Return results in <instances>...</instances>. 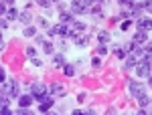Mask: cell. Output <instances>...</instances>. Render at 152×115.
<instances>
[{
	"mask_svg": "<svg viewBox=\"0 0 152 115\" xmlns=\"http://www.w3.org/2000/svg\"><path fill=\"white\" fill-rule=\"evenodd\" d=\"M136 73H138V77H148L150 75V57L148 55H144V59L136 65Z\"/></svg>",
	"mask_w": 152,
	"mask_h": 115,
	"instance_id": "cell-1",
	"label": "cell"
},
{
	"mask_svg": "<svg viewBox=\"0 0 152 115\" xmlns=\"http://www.w3.org/2000/svg\"><path fill=\"white\" fill-rule=\"evenodd\" d=\"M43 115H55V113H53V111H47V113H43Z\"/></svg>",
	"mask_w": 152,
	"mask_h": 115,
	"instance_id": "cell-43",
	"label": "cell"
},
{
	"mask_svg": "<svg viewBox=\"0 0 152 115\" xmlns=\"http://www.w3.org/2000/svg\"><path fill=\"white\" fill-rule=\"evenodd\" d=\"M114 53H116V57H120V59H124V57H126V53H124L122 48H116Z\"/></svg>",
	"mask_w": 152,
	"mask_h": 115,
	"instance_id": "cell-30",
	"label": "cell"
},
{
	"mask_svg": "<svg viewBox=\"0 0 152 115\" xmlns=\"http://www.w3.org/2000/svg\"><path fill=\"white\" fill-rule=\"evenodd\" d=\"M138 101H140V107H146V105L150 103V101H148V97H146V95H144V97H140V99H138Z\"/></svg>",
	"mask_w": 152,
	"mask_h": 115,
	"instance_id": "cell-27",
	"label": "cell"
},
{
	"mask_svg": "<svg viewBox=\"0 0 152 115\" xmlns=\"http://www.w3.org/2000/svg\"><path fill=\"white\" fill-rule=\"evenodd\" d=\"M126 67H136V55H134V53H130L128 55V61H126Z\"/></svg>",
	"mask_w": 152,
	"mask_h": 115,
	"instance_id": "cell-17",
	"label": "cell"
},
{
	"mask_svg": "<svg viewBox=\"0 0 152 115\" xmlns=\"http://www.w3.org/2000/svg\"><path fill=\"white\" fill-rule=\"evenodd\" d=\"M128 91H130V95H132V97L140 99V97H144L146 87H144L142 83H138V81H130V83H128Z\"/></svg>",
	"mask_w": 152,
	"mask_h": 115,
	"instance_id": "cell-2",
	"label": "cell"
},
{
	"mask_svg": "<svg viewBox=\"0 0 152 115\" xmlns=\"http://www.w3.org/2000/svg\"><path fill=\"white\" fill-rule=\"evenodd\" d=\"M136 115H146V111H144V109H140V111H138Z\"/></svg>",
	"mask_w": 152,
	"mask_h": 115,
	"instance_id": "cell-41",
	"label": "cell"
},
{
	"mask_svg": "<svg viewBox=\"0 0 152 115\" xmlns=\"http://www.w3.org/2000/svg\"><path fill=\"white\" fill-rule=\"evenodd\" d=\"M39 4H41L43 8H47V6H51V4H53V2H51V0H39Z\"/></svg>",
	"mask_w": 152,
	"mask_h": 115,
	"instance_id": "cell-29",
	"label": "cell"
},
{
	"mask_svg": "<svg viewBox=\"0 0 152 115\" xmlns=\"http://www.w3.org/2000/svg\"><path fill=\"white\" fill-rule=\"evenodd\" d=\"M47 91H49V87L43 85V83H33V85H31V95H33L35 99H41L43 95H47Z\"/></svg>",
	"mask_w": 152,
	"mask_h": 115,
	"instance_id": "cell-4",
	"label": "cell"
},
{
	"mask_svg": "<svg viewBox=\"0 0 152 115\" xmlns=\"http://www.w3.org/2000/svg\"><path fill=\"white\" fill-rule=\"evenodd\" d=\"M18 18H20L23 22H28V20H31V12H28V10H23L20 14H18Z\"/></svg>",
	"mask_w": 152,
	"mask_h": 115,
	"instance_id": "cell-20",
	"label": "cell"
},
{
	"mask_svg": "<svg viewBox=\"0 0 152 115\" xmlns=\"http://www.w3.org/2000/svg\"><path fill=\"white\" fill-rule=\"evenodd\" d=\"M2 48H4V38L0 36V51H2Z\"/></svg>",
	"mask_w": 152,
	"mask_h": 115,
	"instance_id": "cell-38",
	"label": "cell"
},
{
	"mask_svg": "<svg viewBox=\"0 0 152 115\" xmlns=\"http://www.w3.org/2000/svg\"><path fill=\"white\" fill-rule=\"evenodd\" d=\"M132 43L136 46H142L144 43H146V33H142V30H138L136 35H134V38H132Z\"/></svg>",
	"mask_w": 152,
	"mask_h": 115,
	"instance_id": "cell-11",
	"label": "cell"
},
{
	"mask_svg": "<svg viewBox=\"0 0 152 115\" xmlns=\"http://www.w3.org/2000/svg\"><path fill=\"white\" fill-rule=\"evenodd\" d=\"M35 35H37V28H33V26L24 28V36H35Z\"/></svg>",
	"mask_w": 152,
	"mask_h": 115,
	"instance_id": "cell-21",
	"label": "cell"
},
{
	"mask_svg": "<svg viewBox=\"0 0 152 115\" xmlns=\"http://www.w3.org/2000/svg\"><path fill=\"white\" fill-rule=\"evenodd\" d=\"M33 103V95H18V105L20 109H28Z\"/></svg>",
	"mask_w": 152,
	"mask_h": 115,
	"instance_id": "cell-7",
	"label": "cell"
},
{
	"mask_svg": "<svg viewBox=\"0 0 152 115\" xmlns=\"http://www.w3.org/2000/svg\"><path fill=\"white\" fill-rule=\"evenodd\" d=\"M87 12H91V14H99V12H102V4H99V2H97V4L91 2V6H89V10H87Z\"/></svg>",
	"mask_w": 152,
	"mask_h": 115,
	"instance_id": "cell-18",
	"label": "cell"
},
{
	"mask_svg": "<svg viewBox=\"0 0 152 115\" xmlns=\"http://www.w3.org/2000/svg\"><path fill=\"white\" fill-rule=\"evenodd\" d=\"M150 28H152V18H140V20H138V30L148 33Z\"/></svg>",
	"mask_w": 152,
	"mask_h": 115,
	"instance_id": "cell-8",
	"label": "cell"
},
{
	"mask_svg": "<svg viewBox=\"0 0 152 115\" xmlns=\"http://www.w3.org/2000/svg\"><path fill=\"white\" fill-rule=\"evenodd\" d=\"M59 20H61L59 24H63V26L71 24L73 22V12H61V14H59Z\"/></svg>",
	"mask_w": 152,
	"mask_h": 115,
	"instance_id": "cell-10",
	"label": "cell"
},
{
	"mask_svg": "<svg viewBox=\"0 0 152 115\" xmlns=\"http://www.w3.org/2000/svg\"><path fill=\"white\" fill-rule=\"evenodd\" d=\"M14 115H33V111H31V109H16Z\"/></svg>",
	"mask_w": 152,
	"mask_h": 115,
	"instance_id": "cell-24",
	"label": "cell"
},
{
	"mask_svg": "<svg viewBox=\"0 0 152 115\" xmlns=\"http://www.w3.org/2000/svg\"><path fill=\"white\" fill-rule=\"evenodd\" d=\"M53 63H55V67H61V69H63V67H65V59H63V55H57Z\"/></svg>",
	"mask_w": 152,
	"mask_h": 115,
	"instance_id": "cell-19",
	"label": "cell"
},
{
	"mask_svg": "<svg viewBox=\"0 0 152 115\" xmlns=\"http://www.w3.org/2000/svg\"><path fill=\"white\" fill-rule=\"evenodd\" d=\"M16 18H18L16 8H8V10H6V20H16Z\"/></svg>",
	"mask_w": 152,
	"mask_h": 115,
	"instance_id": "cell-14",
	"label": "cell"
},
{
	"mask_svg": "<svg viewBox=\"0 0 152 115\" xmlns=\"http://www.w3.org/2000/svg\"><path fill=\"white\" fill-rule=\"evenodd\" d=\"M144 53H146V55L152 53V41H146V43H144Z\"/></svg>",
	"mask_w": 152,
	"mask_h": 115,
	"instance_id": "cell-22",
	"label": "cell"
},
{
	"mask_svg": "<svg viewBox=\"0 0 152 115\" xmlns=\"http://www.w3.org/2000/svg\"><path fill=\"white\" fill-rule=\"evenodd\" d=\"M91 65H94L95 69H99V67H102V59H99V57H94V59H91Z\"/></svg>",
	"mask_w": 152,
	"mask_h": 115,
	"instance_id": "cell-23",
	"label": "cell"
},
{
	"mask_svg": "<svg viewBox=\"0 0 152 115\" xmlns=\"http://www.w3.org/2000/svg\"><path fill=\"white\" fill-rule=\"evenodd\" d=\"M6 79V71H4V67H0V83Z\"/></svg>",
	"mask_w": 152,
	"mask_h": 115,
	"instance_id": "cell-33",
	"label": "cell"
},
{
	"mask_svg": "<svg viewBox=\"0 0 152 115\" xmlns=\"http://www.w3.org/2000/svg\"><path fill=\"white\" fill-rule=\"evenodd\" d=\"M75 41H77V45H79V46H85V45H87V41H89V36H87V35H79V36H75Z\"/></svg>",
	"mask_w": 152,
	"mask_h": 115,
	"instance_id": "cell-16",
	"label": "cell"
},
{
	"mask_svg": "<svg viewBox=\"0 0 152 115\" xmlns=\"http://www.w3.org/2000/svg\"><path fill=\"white\" fill-rule=\"evenodd\" d=\"M49 91L53 93L55 97H61V95H65V87H63L61 83H53V85L49 87Z\"/></svg>",
	"mask_w": 152,
	"mask_h": 115,
	"instance_id": "cell-9",
	"label": "cell"
},
{
	"mask_svg": "<svg viewBox=\"0 0 152 115\" xmlns=\"http://www.w3.org/2000/svg\"><path fill=\"white\" fill-rule=\"evenodd\" d=\"M6 14V2H0V16Z\"/></svg>",
	"mask_w": 152,
	"mask_h": 115,
	"instance_id": "cell-32",
	"label": "cell"
},
{
	"mask_svg": "<svg viewBox=\"0 0 152 115\" xmlns=\"http://www.w3.org/2000/svg\"><path fill=\"white\" fill-rule=\"evenodd\" d=\"M43 48H45V53H53V45H51V43H45Z\"/></svg>",
	"mask_w": 152,
	"mask_h": 115,
	"instance_id": "cell-31",
	"label": "cell"
},
{
	"mask_svg": "<svg viewBox=\"0 0 152 115\" xmlns=\"http://www.w3.org/2000/svg\"><path fill=\"white\" fill-rule=\"evenodd\" d=\"M73 115H85V113H83L81 109H75V111H73Z\"/></svg>",
	"mask_w": 152,
	"mask_h": 115,
	"instance_id": "cell-37",
	"label": "cell"
},
{
	"mask_svg": "<svg viewBox=\"0 0 152 115\" xmlns=\"http://www.w3.org/2000/svg\"><path fill=\"white\" fill-rule=\"evenodd\" d=\"M105 115H116V111H114V109H110V111H107Z\"/></svg>",
	"mask_w": 152,
	"mask_h": 115,
	"instance_id": "cell-40",
	"label": "cell"
},
{
	"mask_svg": "<svg viewBox=\"0 0 152 115\" xmlns=\"http://www.w3.org/2000/svg\"><path fill=\"white\" fill-rule=\"evenodd\" d=\"M39 101H41V105H39L41 113H47V111H51V107H53V97H49V95H43Z\"/></svg>",
	"mask_w": 152,
	"mask_h": 115,
	"instance_id": "cell-6",
	"label": "cell"
},
{
	"mask_svg": "<svg viewBox=\"0 0 152 115\" xmlns=\"http://www.w3.org/2000/svg\"><path fill=\"white\" fill-rule=\"evenodd\" d=\"M49 36H53V35H59V36H67L69 35V26H63V24H55V26H51L47 30Z\"/></svg>",
	"mask_w": 152,
	"mask_h": 115,
	"instance_id": "cell-5",
	"label": "cell"
},
{
	"mask_svg": "<svg viewBox=\"0 0 152 115\" xmlns=\"http://www.w3.org/2000/svg\"><path fill=\"white\" fill-rule=\"evenodd\" d=\"M97 41H99V45H102V46H105V45H107V41H110V33L99 30V33H97Z\"/></svg>",
	"mask_w": 152,
	"mask_h": 115,
	"instance_id": "cell-13",
	"label": "cell"
},
{
	"mask_svg": "<svg viewBox=\"0 0 152 115\" xmlns=\"http://www.w3.org/2000/svg\"><path fill=\"white\" fill-rule=\"evenodd\" d=\"M148 77H150V79H148V83L152 85V71H150V75H148Z\"/></svg>",
	"mask_w": 152,
	"mask_h": 115,
	"instance_id": "cell-42",
	"label": "cell"
},
{
	"mask_svg": "<svg viewBox=\"0 0 152 115\" xmlns=\"http://www.w3.org/2000/svg\"><path fill=\"white\" fill-rule=\"evenodd\" d=\"M130 26H132V22L130 20H124L122 22V30H130Z\"/></svg>",
	"mask_w": 152,
	"mask_h": 115,
	"instance_id": "cell-28",
	"label": "cell"
},
{
	"mask_svg": "<svg viewBox=\"0 0 152 115\" xmlns=\"http://www.w3.org/2000/svg\"><path fill=\"white\" fill-rule=\"evenodd\" d=\"M10 95H8V93H0V109H6V107H8V103H10Z\"/></svg>",
	"mask_w": 152,
	"mask_h": 115,
	"instance_id": "cell-12",
	"label": "cell"
},
{
	"mask_svg": "<svg viewBox=\"0 0 152 115\" xmlns=\"http://www.w3.org/2000/svg\"><path fill=\"white\" fill-rule=\"evenodd\" d=\"M63 73H65V77H73L75 75V67L73 65H65L63 67Z\"/></svg>",
	"mask_w": 152,
	"mask_h": 115,
	"instance_id": "cell-15",
	"label": "cell"
},
{
	"mask_svg": "<svg viewBox=\"0 0 152 115\" xmlns=\"http://www.w3.org/2000/svg\"><path fill=\"white\" fill-rule=\"evenodd\" d=\"M85 115H95V113H94V111H87V113H85Z\"/></svg>",
	"mask_w": 152,
	"mask_h": 115,
	"instance_id": "cell-44",
	"label": "cell"
},
{
	"mask_svg": "<svg viewBox=\"0 0 152 115\" xmlns=\"http://www.w3.org/2000/svg\"><path fill=\"white\" fill-rule=\"evenodd\" d=\"M146 10H152V2H146Z\"/></svg>",
	"mask_w": 152,
	"mask_h": 115,
	"instance_id": "cell-39",
	"label": "cell"
},
{
	"mask_svg": "<svg viewBox=\"0 0 152 115\" xmlns=\"http://www.w3.org/2000/svg\"><path fill=\"white\" fill-rule=\"evenodd\" d=\"M37 22L41 24V26H43V28H47V30H49V28H51V26H49V22H47V20H45V18H39V20H37Z\"/></svg>",
	"mask_w": 152,
	"mask_h": 115,
	"instance_id": "cell-26",
	"label": "cell"
},
{
	"mask_svg": "<svg viewBox=\"0 0 152 115\" xmlns=\"http://www.w3.org/2000/svg\"><path fill=\"white\" fill-rule=\"evenodd\" d=\"M97 55H105V46L99 45V48H97Z\"/></svg>",
	"mask_w": 152,
	"mask_h": 115,
	"instance_id": "cell-36",
	"label": "cell"
},
{
	"mask_svg": "<svg viewBox=\"0 0 152 115\" xmlns=\"http://www.w3.org/2000/svg\"><path fill=\"white\" fill-rule=\"evenodd\" d=\"M26 55H28V57H33V59H35V55H37L35 46H26Z\"/></svg>",
	"mask_w": 152,
	"mask_h": 115,
	"instance_id": "cell-25",
	"label": "cell"
},
{
	"mask_svg": "<svg viewBox=\"0 0 152 115\" xmlns=\"http://www.w3.org/2000/svg\"><path fill=\"white\" fill-rule=\"evenodd\" d=\"M89 6H91L89 0H73V2H71V10L75 12V14H79V12H87V10H89Z\"/></svg>",
	"mask_w": 152,
	"mask_h": 115,
	"instance_id": "cell-3",
	"label": "cell"
},
{
	"mask_svg": "<svg viewBox=\"0 0 152 115\" xmlns=\"http://www.w3.org/2000/svg\"><path fill=\"white\" fill-rule=\"evenodd\" d=\"M6 28V18H0V30Z\"/></svg>",
	"mask_w": 152,
	"mask_h": 115,
	"instance_id": "cell-35",
	"label": "cell"
},
{
	"mask_svg": "<svg viewBox=\"0 0 152 115\" xmlns=\"http://www.w3.org/2000/svg\"><path fill=\"white\" fill-rule=\"evenodd\" d=\"M0 115H14L10 111V109H8V107H6V109H0Z\"/></svg>",
	"mask_w": 152,
	"mask_h": 115,
	"instance_id": "cell-34",
	"label": "cell"
}]
</instances>
